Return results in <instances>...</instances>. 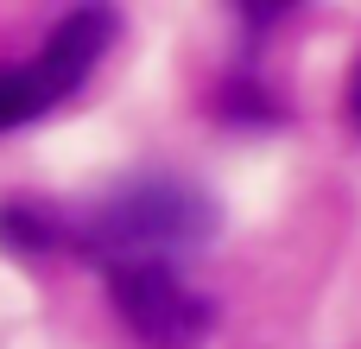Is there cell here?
I'll use <instances>...</instances> for the list:
<instances>
[{
  "label": "cell",
  "instance_id": "6da1fadb",
  "mask_svg": "<svg viewBox=\"0 0 361 349\" xmlns=\"http://www.w3.org/2000/svg\"><path fill=\"white\" fill-rule=\"evenodd\" d=\"M108 32H114V19H108L102 6L63 13V19L44 32V45H38L32 57H19V64H6V70H0V127L38 121V114H51L63 95H76V89H82V76L95 70V57H102Z\"/></svg>",
  "mask_w": 361,
  "mask_h": 349
},
{
  "label": "cell",
  "instance_id": "7a4b0ae2",
  "mask_svg": "<svg viewBox=\"0 0 361 349\" xmlns=\"http://www.w3.org/2000/svg\"><path fill=\"white\" fill-rule=\"evenodd\" d=\"M108 292H114L121 324L146 349H197L203 331L216 324V312L190 286L184 261H121V267H108Z\"/></svg>",
  "mask_w": 361,
  "mask_h": 349
},
{
  "label": "cell",
  "instance_id": "3957f363",
  "mask_svg": "<svg viewBox=\"0 0 361 349\" xmlns=\"http://www.w3.org/2000/svg\"><path fill=\"white\" fill-rule=\"evenodd\" d=\"M349 121L361 127V64H355V76H349Z\"/></svg>",
  "mask_w": 361,
  "mask_h": 349
}]
</instances>
